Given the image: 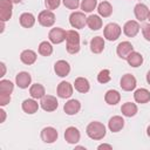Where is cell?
<instances>
[{"mask_svg":"<svg viewBox=\"0 0 150 150\" xmlns=\"http://www.w3.org/2000/svg\"><path fill=\"white\" fill-rule=\"evenodd\" d=\"M81 109V103L77 100H69L64 103L63 110L67 115H76Z\"/></svg>","mask_w":150,"mask_h":150,"instance_id":"cell-17","label":"cell"},{"mask_svg":"<svg viewBox=\"0 0 150 150\" xmlns=\"http://www.w3.org/2000/svg\"><path fill=\"white\" fill-rule=\"evenodd\" d=\"M66 42V49L69 54H76L80 52V34L76 30H67Z\"/></svg>","mask_w":150,"mask_h":150,"instance_id":"cell-1","label":"cell"},{"mask_svg":"<svg viewBox=\"0 0 150 150\" xmlns=\"http://www.w3.org/2000/svg\"><path fill=\"white\" fill-rule=\"evenodd\" d=\"M146 134H148V136L150 137V125H149V127L146 128Z\"/></svg>","mask_w":150,"mask_h":150,"instance_id":"cell-45","label":"cell"},{"mask_svg":"<svg viewBox=\"0 0 150 150\" xmlns=\"http://www.w3.org/2000/svg\"><path fill=\"white\" fill-rule=\"evenodd\" d=\"M149 8L146 7V5L144 4H137L134 8V13H135V16L138 21H144L148 19V15H149Z\"/></svg>","mask_w":150,"mask_h":150,"instance_id":"cell-18","label":"cell"},{"mask_svg":"<svg viewBox=\"0 0 150 150\" xmlns=\"http://www.w3.org/2000/svg\"><path fill=\"white\" fill-rule=\"evenodd\" d=\"M66 34H67V32L63 28L55 27V28H52L49 30L48 38H49V41L52 43L59 45V43H61V42H63L66 40Z\"/></svg>","mask_w":150,"mask_h":150,"instance_id":"cell-7","label":"cell"},{"mask_svg":"<svg viewBox=\"0 0 150 150\" xmlns=\"http://www.w3.org/2000/svg\"><path fill=\"white\" fill-rule=\"evenodd\" d=\"M56 95L60 98H69L73 95V86L67 81L60 82L56 88Z\"/></svg>","mask_w":150,"mask_h":150,"instance_id":"cell-9","label":"cell"},{"mask_svg":"<svg viewBox=\"0 0 150 150\" xmlns=\"http://www.w3.org/2000/svg\"><path fill=\"white\" fill-rule=\"evenodd\" d=\"M146 82L150 84V70L146 73Z\"/></svg>","mask_w":150,"mask_h":150,"instance_id":"cell-43","label":"cell"},{"mask_svg":"<svg viewBox=\"0 0 150 150\" xmlns=\"http://www.w3.org/2000/svg\"><path fill=\"white\" fill-rule=\"evenodd\" d=\"M139 32V23L135 20H129L124 23L123 26V33L128 36V38H134L137 35V33Z\"/></svg>","mask_w":150,"mask_h":150,"instance_id":"cell-12","label":"cell"},{"mask_svg":"<svg viewBox=\"0 0 150 150\" xmlns=\"http://www.w3.org/2000/svg\"><path fill=\"white\" fill-rule=\"evenodd\" d=\"M81 9L86 13L93 12L97 6V0H82L81 2Z\"/></svg>","mask_w":150,"mask_h":150,"instance_id":"cell-33","label":"cell"},{"mask_svg":"<svg viewBox=\"0 0 150 150\" xmlns=\"http://www.w3.org/2000/svg\"><path fill=\"white\" fill-rule=\"evenodd\" d=\"M29 94L33 98H42L45 95H46V90H45V87L40 83H35V84H32L30 88H29Z\"/></svg>","mask_w":150,"mask_h":150,"instance_id":"cell-30","label":"cell"},{"mask_svg":"<svg viewBox=\"0 0 150 150\" xmlns=\"http://www.w3.org/2000/svg\"><path fill=\"white\" fill-rule=\"evenodd\" d=\"M134 100L137 103H148L150 101V91L145 88H139L135 91Z\"/></svg>","mask_w":150,"mask_h":150,"instance_id":"cell-21","label":"cell"},{"mask_svg":"<svg viewBox=\"0 0 150 150\" xmlns=\"http://www.w3.org/2000/svg\"><path fill=\"white\" fill-rule=\"evenodd\" d=\"M53 53V47L50 45V42L48 41H42L39 45V54H41L42 56H49Z\"/></svg>","mask_w":150,"mask_h":150,"instance_id":"cell-32","label":"cell"},{"mask_svg":"<svg viewBox=\"0 0 150 150\" xmlns=\"http://www.w3.org/2000/svg\"><path fill=\"white\" fill-rule=\"evenodd\" d=\"M54 71L56 73L57 76L60 77H66L70 73V66L67 61L64 60H59L54 64Z\"/></svg>","mask_w":150,"mask_h":150,"instance_id":"cell-14","label":"cell"},{"mask_svg":"<svg viewBox=\"0 0 150 150\" xmlns=\"http://www.w3.org/2000/svg\"><path fill=\"white\" fill-rule=\"evenodd\" d=\"M121 33H122L121 27H120L117 23H115V22L108 23V25L104 27V30H103L104 38H105L107 40H109V41H115V40H117V39L120 38Z\"/></svg>","mask_w":150,"mask_h":150,"instance_id":"cell-3","label":"cell"},{"mask_svg":"<svg viewBox=\"0 0 150 150\" xmlns=\"http://www.w3.org/2000/svg\"><path fill=\"white\" fill-rule=\"evenodd\" d=\"M74 87H75V89H76L79 93H81V94H86V93H88L89 89H90L89 81H88L87 79H84V77H77V79L75 80V82H74Z\"/></svg>","mask_w":150,"mask_h":150,"instance_id":"cell-24","label":"cell"},{"mask_svg":"<svg viewBox=\"0 0 150 150\" xmlns=\"http://www.w3.org/2000/svg\"><path fill=\"white\" fill-rule=\"evenodd\" d=\"M124 127V120L121 116H112L108 122V128L112 132H118Z\"/></svg>","mask_w":150,"mask_h":150,"instance_id":"cell-20","label":"cell"},{"mask_svg":"<svg viewBox=\"0 0 150 150\" xmlns=\"http://www.w3.org/2000/svg\"><path fill=\"white\" fill-rule=\"evenodd\" d=\"M20 60L25 64H33L36 61V53L32 49H26L20 54Z\"/></svg>","mask_w":150,"mask_h":150,"instance_id":"cell-23","label":"cell"},{"mask_svg":"<svg viewBox=\"0 0 150 150\" xmlns=\"http://www.w3.org/2000/svg\"><path fill=\"white\" fill-rule=\"evenodd\" d=\"M86 131H87V135L91 139H95V141H100L105 136V127H104V124L101 123V122H97V121L90 122L88 124Z\"/></svg>","mask_w":150,"mask_h":150,"instance_id":"cell-2","label":"cell"},{"mask_svg":"<svg viewBox=\"0 0 150 150\" xmlns=\"http://www.w3.org/2000/svg\"><path fill=\"white\" fill-rule=\"evenodd\" d=\"M40 105H41V108H42L45 111L50 112V111H54V110L57 109L59 102H57V100H56L55 96H52V95H47V94H46V95L41 98Z\"/></svg>","mask_w":150,"mask_h":150,"instance_id":"cell-5","label":"cell"},{"mask_svg":"<svg viewBox=\"0 0 150 150\" xmlns=\"http://www.w3.org/2000/svg\"><path fill=\"white\" fill-rule=\"evenodd\" d=\"M97 149H98V150H102V149H112V146H111L110 144H100V145L97 146Z\"/></svg>","mask_w":150,"mask_h":150,"instance_id":"cell-40","label":"cell"},{"mask_svg":"<svg viewBox=\"0 0 150 150\" xmlns=\"http://www.w3.org/2000/svg\"><path fill=\"white\" fill-rule=\"evenodd\" d=\"M11 102V94H2L0 93V105L4 107Z\"/></svg>","mask_w":150,"mask_h":150,"instance_id":"cell-38","label":"cell"},{"mask_svg":"<svg viewBox=\"0 0 150 150\" xmlns=\"http://www.w3.org/2000/svg\"><path fill=\"white\" fill-rule=\"evenodd\" d=\"M11 1H12L13 4H20V2L22 1V0H11Z\"/></svg>","mask_w":150,"mask_h":150,"instance_id":"cell-44","label":"cell"},{"mask_svg":"<svg viewBox=\"0 0 150 150\" xmlns=\"http://www.w3.org/2000/svg\"><path fill=\"white\" fill-rule=\"evenodd\" d=\"M80 137H81L80 131H79V129L75 128V127H68V128L66 129V131H64V139H66V142L69 143V144H75V143H77V142L80 141Z\"/></svg>","mask_w":150,"mask_h":150,"instance_id":"cell-15","label":"cell"},{"mask_svg":"<svg viewBox=\"0 0 150 150\" xmlns=\"http://www.w3.org/2000/svg\"><path fill=\"white\" fill-rule=\"evenodd\" d=\"M69 22L73 28L81 29L87 25V18L83 12H73L69 16Z\"/></svg>","mask_w":150,"mask_h":150,"instance_id":"cell-4","label":"cell"},{"mask_svg":"<svg viewBox=\"0 0 150 150\" xmlns=\"http://www.w3.org/2000/svg\"><path fill=\"white\" fill-rule=\"evenodd\" d=\"M148 20L150 21V12H149V15H148Z\"/></svg>","mask_w":150,"mask_h":150,"instance_id":"cell-46","label":"cell"},{"mask_svg":"<svg viewBox=\"0 0 150 150\" xmlns=\"http://www.w3.org/2000/svg\"><path fill=\"white\" fill-rule=\"evenodd\" d=\"M60 4H61V0H45V6L49 11L56 9L60 6Z\"/></svg>","mask_w":150,"mask_h":150,"instance_id":"cell-36","label":"cell"},{"mask_svg":"<svg viewBox=\"0 0 150 150\" xmlns=\"http://www.w3.org/2000/svg\"><path fill=\"white\" fill-rule=\"evenodd\" d=\"M62 1L68 9H77V7L80 6V0H62Z\"/></svg>","mask_w":150,"mask_h":150,"instance_id":"cell-37","label":"cell"},{"mask_svg":"<svg viewBox=\"0 0 150 150\" xmlns=\"http://www.w3.org/2000/svg\"><path fill=\"white\" fill-rule=\"evenodd\" d=\"M19 20H20V25L23 28H30L35 23V18L32 13H22L20 15Z\"/></svg>","mask_w":150,"mask_h":150,"instance_id":"cell-29","label":"cell"},{"mask_svg":"<svg viewBox=\"0 0 150 150\" xmlns=\"http://www.w3.org/2000/svg\"><path fill=\"white\" fill-rule=\"evenodd\" d=\"M127 61H128L129 66L136 68V67H139V66L143 63V56H142L141 53H138V52H131V53L128 55Z\"/></svg>","mask_w":150,"mask_h":150,"instance_id":"cell-26","label":"cell"},{"mask_svg":"<svg viewBox=\"0 0 150 150\" xmlns=\"http://www.w3.org/2000/svg\"><path fill=\"white\" fill-rule=\"evenodd\" d=\"M120 100H121L120 93H118L117 90H114V89L108 90V91L105 93V95H104V101H105L108 104H110V105L117 104V103L120 102Z\"/></svg>","mask_w":150,"mask_h":150,"instance_id":"cell-27","label":"cell"},{"mask_svg":"<svg viewBox=\"0 0 150 150\" xmlns=\"http://www.w3.org/2000/svg\"><path fill=\"white\" fill-rule=\"evenodd\" d=\"M30 82H32V76L27 71H20L16 75V77H15V83L21 89L28 88V86L30 84Z\"/></svg>","mask_w":150,"mask_h":150,"instance_id":"cell-16","label":"cell"},{"mask_svg":"<svg viewBox=\"0 0 150 150\" xmlns=\"http://www.w3.org/2000/svg\"><path fill=\"white\" fill-rule=\"evenodd\" d=\"M131 52H134V47H132V45L129 41H122V42H120L118 46H117V48H116V53H117L118 57H121L123 60H127L128 55Z\"/></svg>","mask_w":150,"mask_h":150,"instance_id":"cell-13","label":"cell"},{"mask_svg":"<svg viewBox=\"0 0 150 150\" xmlns=\"http://www.w3.org/2000/svg\"><path fill=\"white\" fill-rule=\"evenodd\" d=\"M110 80H111V75H110V70H109V69H103V70H101V71L98 73V75H97V81H98L100 83H102V84L109 82Z\"/></svg>","mask_w":150,"mask_h":150,"instance_id":"cell-35","label":"cell"},{"mask_svg":"<svg viewBox=\"0 0 150 150\" xmlns=\"http://www.w3.org/2000/svg\"><path fill=\"white\" fill-rule=\"evenodd\" d=\"M14 89V84L9 80H1L0 81V93L2 94H12Z\"/></svg>","mask_w":150,"mask_h":150,"instance_id":"cell-34","label":"cell"},{"mask_svg":"<svg viewBox=\"0 0 150 150\" xmlns=\"http://www.w3.org/2000/svg\"><path fill=\"white\" fill-rule=\"evenodd\" d=\"M0 114H1V120H0V123H4L5 122V118H6V111L4 109H0Z\"/></svg>","mask_w":150,"mask_h":150,"instance_id":"cell-41","label":"cell"},{"mask_svg":"<svg viewBox=\"0 0 150 150\" xmlns=\"http://www.w3.org/2000/svg\"><path fill=\"white\" fill-rule=\"evenodd\" d=\"M121 111L125 117H132L137 114V105L131 102H125L122 104Z\"/></svg>","mask_w":150,"mask_h":150,"instance_id":"cell-28","label":"cell"},{"mask_svg":"<svg viewBox=\"0 0 150 150\" xmlns=\"http://www.w3.org/2000/svg\"><path fill=\"white\" fill-rule=\"evenodd\" d=\"M0 66H1V68H2V71H1V75H0V76H4V75H5V73H6V67H5V63H4V62H1V63H0Z\"/></svg>","mask_w":150,"mask_h":150,"instance_id":"cell-42","label":"cell"},{"mask_svg":"<svg viewBox=\"0 0 150 150\" xmlns=\"http://www.w3.org/2000/svg\"><path fill=\"white\" fill-rule=\"evenodd\" d=\"M38 21L43 27H52L54 25V22H55V14L49 9L42 11V12L39 13Z\"/></svg>","mask_w":150,"mask_h":150,"instance_id":"cell-6","label":"cell"},{"mask_svg":"<svg viewBox=\"0 0 150 150\" xmlns=\"http://www.w3.org/2000/svg\"><path fill=\"white\" fill-rule=\"evenodd\" d=\"M13 2L11 0H0V20L8 21L12 18Z\"/></svg>","mask_w":150,"mask_h":150,"instance_id":"cell-8","label":"cell"},{"mask_svg":"<svg viewBox=\"0 0 150 150\" xmlns=\"http://www.w3.org/2000/svg\"><path fill=\"white\" fill-rule=\"evenodd\" d=\"M22 110L26 112V114H29V115H32V114H35L36 111H38V109H39V103L35 101V98H27V100H25L23 102H22Z\"/></svg>","mask_w":150,"mask_h":150,"instance_id":"cell-19","label":"cell"},{"mask_svg":"<svg viewBox=\"0 0 150 150\" xmlns=\"http://www.w3.org/2000/svg\"><path fill=\"white\" fill-rule=\"evenodd\" d=\"M87 26L91 30H98L102 27V19L100 18V15H96V14L89 15L87 18Z\"/></svg>","mask_w":150,"mask_h":150,"instance_id":"cell-25","label":"cell"},{"mask_svg":"<svg viewBox=\"0 0 150 150\" xmlns=\"http://www.w3.org/2000/svg\"><path fill=\"white\" fill-rule=\"evenodd\" d=\"M142 33H143L144 39H145L146 41H150V22L143 25V27H142Z\"/></svg>","mask_w":150,"mask_h":150,"instance_id":"cell-39","label":"cell"},{"mask_svg":"<svg viewBox=\"0 0 150 150\" xmlns=\"http://www.w3.org/2000/svg\"><path fill=\"white\" fill-rule=\"evenodd\" d=\"M97 12L103 18H108L111 15L112 13V6L108 2V1H102L101 4H98L97 6Z\"/></svg>","mask_w":150,"mask_h":150,"instance_id":"cell-31","label":"cell"},{"mask_svg":"<svg viewBox=\"0 0 150 150\" xmlns=\"http://www.w3.org/2000/svg\"><path fill=\"white\" fill-rule=\"evenodd\" d=\"M121 88L124 90V91H131L136 88V79L132 74H124L122 77H121Z\"/></svg>","mask_w":150,"mask_h":150,"instance_id":"cell-11","label":"cell"},{"mask_svg":"<svg viewBox=\"0 0 150 150\" xmlns=\"http://www.w3.org/2000/svg\"><path fill=\"white\" fill-rule=\"evenodd\" d=\"M104 49V40L101 36H95L90 41V50L94 54H100Z\"/></svg>","mask_w":150,"mask_h":150,"instance_id":"cell-22","label":"cell"},{"mask_svg":"<svg viewBox=\"0 0 150 150\" xmlns=\"http://www.w3.org/2000/svg\"><path fill=\"white\" fill-rule=\"evenodd\" d=\"M57 136H59V134H57L56 129L53 127H46L41 130V139L45 143H48V144L54 143L57 139Z\"/></svg>","mask_w":150,"mask_h":150,"instance_id":"cell-10","label":"cell"}]
</instances>
